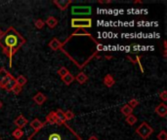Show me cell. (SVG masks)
<instances>
[{"instance_id": "cell-1", "label": "cell", "mask_w": 167, "mask_h": 140, "mask_svg": "<svg viewBox=\"0 0 167 140\" xmlns=\"http://www.w3.org/2000/svg\"><path fill=\"white\" fill-rule=\"evenodd\" d=\"M27 140H82L67 123L44 125L42 128L31 133Z\"/></svg>"}, {"instance_id": "cell-2", "label": "cell", "mask_w": 167, "mask_h": 140, "mask_svg": "<svg viewBox=\"0 0 167 140\" xmlns=\"http://www.w3.org/2000/svg\"><path fill=\"white\" fill-rule=\"evenodd\" d=\"M26 42V40L13 26L9 27L0 36V47H1L4 55L9 58V67L12 68L13 57Z\"/></svg>"}, {"instance_id": "cell-3", "label": "cell", "mask_w": 167, "mask_h": 140, "mask_svg": "<svg viewBox=\"0 0 167 140\" xmlns=\"http://www.w3.org/2000/svg\"><path fill=\"white\" fill-rule=\"evenodd\" d=\"M71 27L77 29L91 28L92 27V18H71Z\"/></svg>"}, {"instance_id": "cell-4", "label": "cell", "mask_w": 167, "mask_h": 140, "mask_svg": "<svg viewBox=\"0 0 167 140\" xmlns=\"http://www.w3.org/2000/svg\"><path fill=\"white\" fill-rule=\"evenodd\" d=\"M154 132V128H152L147 122H143L140 127L136 128V133L143 139H148Z\"/></svg>"}, {"instance_id": "cell-5", "label": "cell", "mask_w": 167, "mask_h": 140, "mask_svg": "<svg viewBox=\"0 0 167 140\" xmlns=\"http://www.w3.org/2000/svg\"><path fill=\"white\" fill-rule=\"evenodd\" d=\"M71 14L73 16H89L92 14V8L90 6H73Z\"/></svg>"}, {"instance_id": "cell-6", "label": "cell", "mask_w": 167, "mask_h": 140, "mask_svg": "<svg viewBox=\"0 0 167 140\" xmlns=\"http://www.w3.org/2000/svg\"><path fill=\"white\" fill-rule=\"evenodd\" d=\"M44 125H54V124H64L61 123V121L58 119V117L56 116V113L54 111L50 112V113L46 117V121L43 123Z\"/></svg>"}, {"instance_id": "cell-7", "label": "cell", "mask_w": 167, "mask_h": 140, "mask_svg": "<svg viewBox=\"0 0 167 140\" xmlns=\"http://www.w3.org/2000/svg\"><path fill=\"white\" fill-rule=\"evenodd\" d=\"M53 3L61 11H64L68 8V6L72 3V1L71 0H54Z\"/></svg>"}, {"instance_id": "cell-8", "label": "cell", "mask_w": 167, "mask_h": 140, "mask_svg": "<svg viewBox=\"0 0 167 140\" xmlns=\"http://www.w3.org/2000/svg\"><path fill=\"white\" fill-rule=\"evenodd\" d=\"M14 124H15L17 125V128H21L23 129V128H25L26 125L29 124V121H27L24 115H19L17 118L15 119V121H14Z\"/></svg>"}, {"instance_id": "cell-9", "label": "cell", "mask_w": 167, "mask_h": 140, "mask_svg": "<svg viewBox=\"0 0 167 140\" xmlns=\"http://www.w3.org/2000/svg\"><path fill=\"white\" fill-rule=\"evenodd\" d=\"M32 100H33L36 104H38V105H42L44 102L47 100V97H46L45 95H43L42 92H38L36 93V95L32 97Z\"/></svg>"}, {"instance_id": "cell-10", "label": "cell", "mask_w": 167, "mask_h": 140, "mask_svg": "<svg viewBox=\"0 0 167 140\" xmlns=\"http://www.w3.org/2000/svg\"><path fill=\"white\" fill-rule=\"evenodd\" d=\"M49 47L53 51H58V50H63V43L62 42H60L59 39L57 38H53L49 42Z\"/></svg>"}, {"instance_id": "cell-11", "label": "cell", "mask_w": 167, "mask_h": 140, "mask_svg": "<svg viewBox=\"0 0 167 140\" xmlns=\"http://www.w3.org/2000/svg\"><path fill=\"white\" fill-rule=\"evenodd\" d=\"M155 113L159 117L164 118L167 115V106L164 103H160L159 105H157L155 107Z\"/></svg>"}, {"instance_id": "cell-12", "label": "cell", "mask_w": 167, "mask_h": 140, "mask_svg": "<svg viewBox=\"0 0 167 140\" xmlns=\"http://www.w3.org/2000/svg\"><path fill=\"white\" fill-rule=\"evenodd\" d=\"M105 86H106L108 88H111L114 86L115 84V80L114 78L113 77V75H110V74H106V75L104 77V80H103Z\"/></svg>"}, {"instance_id": "cell-13", "label": "cell", "mask_w": 167, "mask_h": 140, "mask_svg": "<svg viewBox=\"0 0 167 140\" xmlns=\"http://www.w3.org/2000/svg\"><path fill=\"white\" fill-rule=\"evenodd\" d=\"M30 127L34 129V132H37V130H39L40 128H42L43 125H44V124L41 122L40 120H38V119L32 120L31 122L30 123Z\"/></svg>"}, {"instance_id": "cell-14", "label": "cell", "mask_w": 167, "mask_h": 140, "mask_svg": "<svg viewBox=\"0 0 167 140\" xmlns=\"http://www.w3.org/2000/svg\"><path fill=\"white\" fill-rule=\"evenodd\" d=\"M44 22H45V25H47L50 27V28H55V27L57 26V25H58V20L55 17L50 16V17H48L47 18H46V21Z\"/></svg>"}, {"instance_id": "cell-15", "label": "cell", "mask_w": 167, "mask_h": 140, "mask_svg": "<svg viewBox=\"0 0 167 140\" xmlns=\"http://www.w3.org/2000/svg\"><path fill=\"white\" fill-rule=\"evenodd\" d=\"M74 80H76L79 84H81V85H83V84H85L87 81H88V76L86 75V74L84 72H79L77 74V75L74 77Z\"/></svg>"}, {"instance_id": "cell-16", "label": "cell", "mask_w": 167, "mask_h": 140, "mask_svg": "<svg viewBox=\"0 0 167 140\" xmlns=\"http://www.w3.org/2000/svg\"><path fill=\"white\" fill-rule=\"evenodd\" d=\"M15 81H16V84L18 86L23 88L27 83V79L24 75H19L17 78H15Z\"/></svg>"}, {"instance_id": "cell-17", "label": "cell", "mask_w": 167, "mask_h": 140, "mask_svg": "<svg viewBox=\"0 0 167 140\" xmlns=\"http://www.w3.org/2000/svg\"><path fill=\"white\" fill-rule=\"evenodd\" d=\"M120 111H121V113L124 115V116H129V115H131L133 113V109L130 107L128 104H125L123 105L121 108H120Z\"/></svg>"}, {"instance_id": "cell-18", "label": "cell", "mask_w": 167, "mask_h": 140, "mask_svg": "<svg viewBox=\"0 0 167 140\" xmlns=\"http://www.w3.org/2000/svg\"><path fill=\"white\" fill-rule=\"evenodd\" d=\"M62 80H63V82L66 84L67 86H69L74 81V76L72 75L71 73H68L66 76L62 78Z\"/></svg>"}, {"instance_id": "cell-19", "label": "cell", "mask_w": 167, "mask_h": 140, "mask_svg": "<svg viewBox=\"0 0 167 140\" xmlns=\"http://www.w3.org/2000/svg\"><path fill=\"white\" fill-rule=\"evenodd\" d=\"M24 130L23 129H21V128H16L14 132H12V136L15 138V139H17V140H19V139H21L23 136H24Z\"/></svg>"}, {"instance_id": "cell-20", "label": "cell", "mask_w": 167, "mask_h": 140, "mask_svg": "<svg viewBox=\"0 0 167 140\" xmlns=\"http://www.w3.org/2000/svg\"><path fill=\"white\" fill-rule=\"evenodd\" d=\"M137 121H138V119L136 118V116H134L133 114L127 116L126 119H125V122H126L129 125H134L137 123Z\"/></svg>"}, {"instance_id": "cell-21", "label": "cell", "mask_w": 167, "mask_h": 140, "mask_svg": "<svg viewBox=\"0 0 167 140\" xmlns=\"http://www.w3.org/2000/svg\"><path fill=\"white\" fill-rule=\"evenodd\" d=\"M13 79H14V76L12 75L11 73H8V75H7L5 78H4L1 82H0V88H3L4 87H5L6 84H7V83H9V82L11 81V80H13Z\"/></svg>"}, {"instance_id": "cell-22", "label": "cell", "mask_w": 167, "mask_h": 140, "mask_svg": "<svg viewBox=\"0 0 167 140\" xmlns=\"http://www.w3.org/2000/svg\"><path fill=\"white\" fill-rule=\"evenodd\" d=\"M55 113H56V116L58 117V119L61 121V123H67L66 117H64V112L62 109H58Z\"/></svg>"}, {"instance_id": "cell-23", "label": "cell", "mask_w": 167, "mask_h": 140, "mask_svg": "<svg viewBox=\"0 0 167 140\" xmlns=\"http://www.w3.org/2000/svg\"><path fill=\"white\" fill-rule=\"evenodd\" d=\"M16 85H17V84H16V81H15V78H14L13 80H11L9 83H7L6 85H5V87H4L3 88L5 91H7V92H12L13 88L15 87Z\"/></svg>"}, {"instance_id": "cell-24", "label": "cell", "mask_w": 167, "mask_h": 140, "mask_svg": "<svg viewBox=\"0 0 167 140\" xmlns=\"http://www.w3.org/2000/svg\"><path fill=\"white\" fill-rule=\"evenodd\" d=\"M45 25V22L43 20H41V18H38V20H36L34 22V26L36 27L37 29H42Z\"/></svg>"}, {"instance_id": "cell-25", "label": "cell", "mask_w": 167, "mask_h": 140, "mask_svg": "<svg viewBox=\"0 0 167 140\" xmlns=\"http://www.w3.org/2000/svg\"><path fill=\"white\" fill-rule=\"evenodd\" d=\"M68 73H69V71L68 70V68H66L64 66H62L61 68H60V69L58 70V75H59L60 77H61V78L64 77Z\"/></svg>"}, {"instance_id": "cell-26", "label": "cell", "mask_w": 167, "mask_h": 140, "mask_svg": "<svg viewBox=\"0 0 167 140\" xmlns=\"http://www.w3.org/2000/svg\"><path fill=\"white\" fill-rule=\"evenodd\" d=\"M130 107H131L132 109H134L135 107H137L139 105V101L136 99V98H132V99H130L128 101V103H127Z\"/></svg>"}, {"instance_id": "cell-27", "label": "cell", "mask_w": 167, "mask_h": 140, "mask_svg": "<svg viewBox=\"0 0 167 140\" xmlns=\"http://www.w3.org/2000/svg\"><path fill=\"white\" fill-rule=\"evenodd\" d=\"M74 113L72 111H71V110H68L66 113H64V117H66V121H71V120H72L73 118H74Z\"/></svg>"}, {"instance_id": "cell-28", "label": "cell", "mask_w": 167, "mask_h": 140, "mask_svg": "<svg viewBox=\"0 0 167 140\" xmlns=\"http://www.w3.org/2000/svg\"><path fill=\"white\" fill-rule=\"evenodd\" d=\"M156 137L158 140H167V133L165 130H161V132L157 134Z\"/></svg>"}, {"instance_id": "cell-29", "label": "cell", "mask_w": 167, "mask_h": 140, "mask_svg": "<svg viewBox=\"0 0 167 140\" xmlns=\"http://www.w3.org/2000/svg\"><path fill=\"white\" fill-rule=\"evenodd\" d=\"M8 71L5 68H0V82H1L4 78H5L8 75Z\"/></svg>"}, {"instance_id": "cell-30", "label": "cell", "mask_w": 167, "mask_h": 140, "mask_svg": "<svg viewBox=\"0 0 167 140\" xmlns=\"http://www.w3.org/2000/svg\"><path fill=\"white\" fill-rule=\"evenodd\" d=\"M22 90H23V88H22V87H20V86L16 85L15 87L13 88V90H12V92L14 93V95H20V93L22 92Z\"/></svg>"}, {"instance_id": "cell-31", "label": "cell", "mask_w": 167, "mask_h": 140, "mask_svg": "<svg viewBox=\"0 0 167 140\" xmlns=\"http://www.w3.org/2000/svg\"><path fill=\"white\" fill-rule=\"evenodd\" d=\"M141 58H142V57H139V55H136L135 62H136V63H138L139 66H140L141 72H142V73H144V67H143V65H142V63H141Z\"/></svg>"}, {"instance_id": "cell-32", "label": "cell", "mask_w": 167, "mask_h": 140, "mask_svg": "<svg viewBox=\"0 0 167 140\" xmlns=\"http://www.w3.org/2000/svg\"><path fill=\"white\" fill-rule=\"evenodd\" d=\"M159 97L163 101H166L167 100V92L166 91H163L161 93H159Z\"/></svg>"}, {"instance_id": "cell-33", "label": "cell", "mask_w": 167, "mask_h": 140, "mask_svg": "<svg viewBox=\"0 0 167 140\" xmlns=\"http://www.w3.org/2000/svg\"><path fill=\"white\" fill-rule=\"evenodd\" d=\"M87 140H99V139H98V138H97L96 136H94V135H93V136L89 137V138H88Z\"/></svg>"}, {"instance_id": "cell-34", "label": "cell", "mask_w": 167, "mask_h": 140, "mask_svg": "<svg viewBox=\"0 0 167 140\" xmlns=\"http://www.w3.org/2000/svg\"><path fill=\"white\" fill-rule=\"evenodd\" d=\"M99 3H103V4H106V3H111V1H99Z\"/></svg>"}, {"instance_id": "cell-35", "label": "cell", "mask_w": 167, "mask_h": 140, "mask_svg": "<svg viewBox=\"0 0 167 140\" xmlns=\"http://www.w3.org/2000/svg\"><path fill=\"white\" fill-rule=\"evenodd\" d=\"M2 107H3V103H2V101H1V100H0V109H1V108H2Z\"/></svg>"}, {"instance_id": "cell-36", "label": "cell", "mask_w": 167, "mask_h": 140, "mask_svg": "<svg viewBox=\"0 0 167 140\" xmlns=\"http://www.w3.org/2000/svg\"><path fill=\"white\" fill-rule=\"evenodd\" d=\"M3 33H4V32L2 31V29H1V28H0V36H1V35H2Z\"/></svg>"}, {"instance_id": "cell-37", "label": "cell", "mask_w": 167, "mask_h": 140, "mask_svg": "<svg viewBox=\"0 0 167 140\" xmlns=\"http://www.w3.org/2000/svg\"><path fill=\"white\" fill-rule=\"evenodd\" d=\"M134 3H135V4H136V3H142V1H135Z\"/></svg>"}, {"instance_id": "cell-38", "label": "cell", "mask_w": 167, "mask_h": 140, "mask_svg": "<svg viewBox=\"0 0 167 140\" xmlns=\"http://www.w3.org/2000/svg\"><path fill=\"white\" fill-rule=\"evenodd\" d=\"M0 140H1V138H0Z\"/></svg>"}]
</instances>
